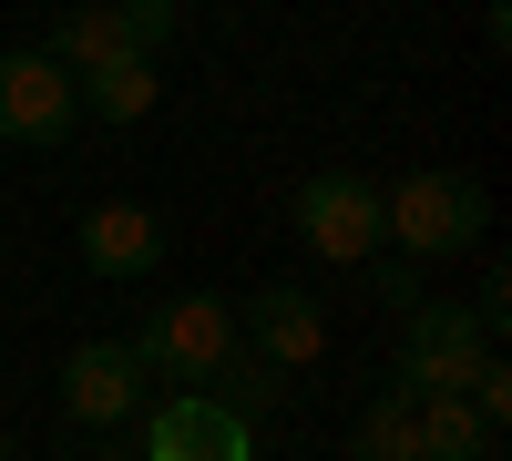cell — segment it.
Wrapping results in <instances>:
<instances>
[{
	"label": "cell",
	"instance_id": "cell-14",
	"mask_svg": "<svg viewBox=\"0 0 512 461\" xmlns=\"http://www.w3.org/2000/svg\"><path fill=\"white\" fill-rule=\"evenodd\" d=\"M175 21H185L175 0H113V31H123V52H144V62L164 52V41H175Z\"/></svg>",
	"mask_w": 512,
	"mask_h": 461
},
{
	"label": "cell",
	"instance_id": "cell-10",
	"mask_svg": "<svg viewBox=\"0 0 512 461\" xmlns=\"http://www.w3.org/2000/svg\"><path fill=\"white\" fill-rule=\"evenodd\" d=\"M72 103H82V113H103V123H144V113L164 103V72H154L144 52H103V62H82V72H72Z\"/></svg>",
	"mask_w": 512,
	"mask_h": 461
},
{
	"label": "cell",
	"instance_id": "cell-11",
	"mask_svg": "<svg viewBox=\"0 0 512 461\" xmlns=\"http://www.w3.org/2000/svg\"><path fill=\"white\" fill-rule=\"evenodd\" d=\"M410 421H420V461H492L502 451V431L472 400H410Z\"/></svg>",
	"mask_w": 512,
	"mask_h": 461
},
{
	"label": "cell",
	"instance_id": "cell-15",
	"mask_svg": "<svg viewBox=\"0 0 512 461\" xmlns=\"http://www.w3.org/2000/svg\"><path fill=\"white\" fill-rule=\"evenodd\" d=\"M205 390H216L226 410H267V400H277V369H267V359H246V349H236V359H226V369H216V380H205Z\"/></svg>",
	"mask_w": 512,
	"mask_h": 461
},
{
	"label": "cell",
	"instance_id": "cell-3",
	"mask_svg": "<svg viewBox=\"0 0 512 461\" xmlns=\"http://www.w3.org/2000/svg\"><path fill=\"white\" fill-rule=\"evenodd\" d=\"M123 349H134V369H144V380L205 390V380H216V369L236 359V308H226V298H175V308H154Z\"/></svg>",
	"mask_w": 512,
	"mask_h": 461
},
{
	"label": "cell",
	"instance_id": "cell-4",
	"mask_svg": "<svg viewBox=\"0 0 512 461\" xmlns=\"http://www.w3.org/2000/svg\"><path fill=\"white\" fill-rule=\"evenodd\" d=\"M297 236H308V257H328V267H369L379 257V185L349 175V164L308 175L297 185Z\"/></svg>",
	"mask_w": 512,
	"mask_h": 461
},
{
	"label": "cell",
	"instance_id": "cell-13",
	"mask_svg": "<svg viewBox=\"0 0 512 461\" xmlns=\"http://www.w3.org/2000/svg\"><path fill=\"white\" fill-rule=\"evenodd\" d=\"M103 52H123L113 0H82V11H62V31H52V62H62V72H82V62H103Z\"/></svg>",
	"mask_w": 512,
	"mask_h": 461
},
{
	"label": "cell",
	"instance_id": "cell-16",
	"mask_svg": "<svg viewBox=\"0 0 512 461\" xmlns=\"http://www.w3.org/2000/svg\"><path fill=\"white\" fill-rule=\"evenodd\" d=\"M472 257H482V287H472V318H482L492 339H502V318H512V267L492 257V246H472Z\"/></svg>",
	"mask_w": 512,
	"mask_h": 461
},
{
	"label": "cell",
	"instance_id": "cell-9",
	"mask_svg": "<svg viewBox=\"0 0 512 461\" xmlns=\"http://www.w3.org/2000/svg\"><path fill=\"white\" fill-rule=\"evenodd\" d=\"M154 257H164V226L144 216V205H93V216H82V267L93 277H154Z\"/></svg>",
	"mask_w": 512,
	"mask_h": 461
},
{
	"label": "cell",
	"instance_id": "cell-12",
	"mask_svg": "<svg viewBox=\"0 0 512 461\" xmlns=\"http://www.w3.org/2000/svg\"><path fill=\"white\" fill-rule=\"evenodd\" d=\"M349 461H420V421H410V390H379L349 431Z\"/></svg>",
	"mask_w": 512,
	"mask_h": 461
},
{
	"label": "cell",
	"instance_id": "cell-2",
	"mask_svg": "<svg viewBox=\"0 0 512 461\" xmlns=\"http://www.w3.org/2000/svg\"><path fill=\"white\" fill-rule=\"evenodd\" d=\"M492 359H502V349H492V328H482L472 308L420 298V308L400 318V380H390V390H410V400H461Z\"/></svg>",
	"mask_w": 512,
	"mask_h": 461
},
{
	"label": "cell",
	"instance_id": "cell-17",
	"mask_svg": "<svg viewBox=\"0 0 512 461\" xmlns=\"http://www.w3.org/2000/svg\"><path fill=\"white\" fill-rule=\"evenodd\" d=\"M369 298H390V308L410 318V308H420V267H410V257H369Z\"/></svg>",
	"mask_w": 512,
	"mask_h": 461
},
{
	"label": "cell",
	"instance_id": "cell-7",
	"mask_svg": "<svg viewBox=\"0 0 512 461\" xmlns=\"http://www.w3.org/2000/svg\"><path fill=\"white\" fill-rule=\"evenodd\" d=\"M236 349L267 359L277 380H287V369H308V359L328 349V308L308 298V287H256V298L236 308Z\"/></svg>",
	"mask_w": 512,
	"mask_h": 461
},
{
	"label": "cell",
	"instance_id": "cell-1",
	"mask_svg": "<svg viewBox=\"0 0 512 461\" xmlns=\"http://www.w3.org/2000/svg\"><path fill=\"white\" fill-rule=\"evenodd\" d=\"M379 246H400L410 267H441V257H472L492 246V195L482 175H451V164H420L379 195Z\"/></svg>",
	"mask_w": 512,
	"mask_h": 461
},
{
	"label": "cell",
	"instance_id": "cell-5",
	"mask_svg": "<svg viewBox=\"0 0 512 461\" xmlns=\"http://www.w3.org/2000/svg\"><path fill=\"white\" fill-rule=\"evenodd\" d=\"M72 123H82V103H72V72L52 52H0V144L52 154Z\"/></svg>",
	"mask_w": 512,
	"mask_h": 461
},
{
	"label": "cell",
	"instance_id": "cell-8",
	"mask_svg": "<svg viewBox=\"0 0 512 461\" xmlns=\"http://www.w3.org/2000/svg\"><path fill=\"white\" fill-rule=\"evenodd\" d=\"M144 369H134V349H123V339H82L72 359H62V410H72V421L82 431H113V421H134V410H144Z\"/></svg>",
	"mask_w": 512,
	"mask_h": 461
},
{
	"label": "cell",
	"instance_id": "cell-6",
	"mask_svg": "<svg viewBox=\"0 0 512 461\" xmlns=\"http://www.w3.org/2000/svg\"><path fill=\"white\" fill-rule=\"evenodd\" d=\"M144 461H256V421L216 390H175L144 410Z\"/></svg>",
	"mask_w": 512,
	"mask_h": 461
}]
</instances>
